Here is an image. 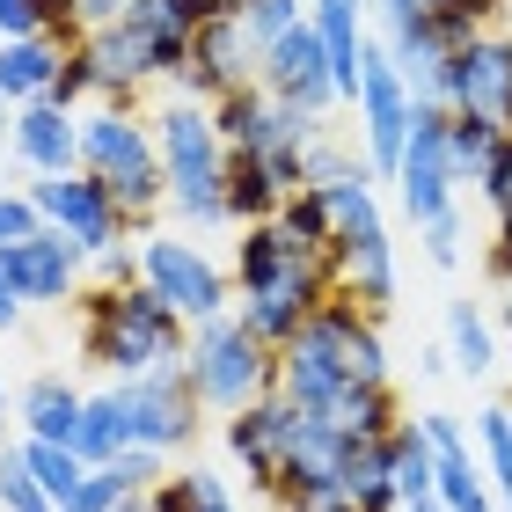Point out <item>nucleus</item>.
I'll return each mask as SVG.
<instances>
[{
    "instance_id": "f257e3e1",
    "label": "nucleus",
    "mask_w": 512,
    "mask_h": 512,
    "mask_svg": "<svg viewBox=\"0 0 512 512\" xmlns=\"http://www.w3.org/2000/svg\"><path fill=\"white\" fill-rule=\"evenodd\" d=\"M74 322H81V359L118 374V381H139L161 359L191 352V322L154 286H88L74 300Z\"/></svg>"
},
{
    "instance_id": "f03ea898",
    "label": "nucleus",
    "mask_w": 512,
    "mask_h": 512,
    "mask_svg": "<svg viewBox=\"0 0 512 512\" xmlns=\"http://www.w3.org/2000/svg\"><path fill=\"white\" fill-rule=\"evenodd\" d=\"M154 147H161V176H169V213L191 235H213L227 220V139L213 125V110L191 96H169L154 110Z\"/></svg>"
},
{
    "instance_id": "7ed1b4c3",
    "label": "nucleus",
    "mask_w": 512,
    "mask_h": 512,
    "mask_svg": "<svg viewBox=\"0 0 512 512\" xmlns=\"http://www.w3.org/2000/svg\"><path fill=\"white\" fill-rule=\"evenodd\" d=\"M81 169L118 198V213L132 235H154V220L169 213V176H161V147L154 125L139 110H81Z\"/></svg>"
},
{
    "instance_id": "20e7f679",
    "label": "nucleus",
    "mask_w": 512,
    "mask_h": 512,
    "mask_svg": "<svg viewBox=\"0 0 512 512\" xmlns=\"http://www.w3.org/2000/svg\"><path fill=\"white\" fill-rule=\"evenodd\" d=\"M191 381H198V403L235 417L249 403H264V395H278V352L264 337L249 330L242 315H213L191 330Z\"/></svg>"
},
{
    "instance_id": "39448f33",
    "label": "nucleus",
    "mask_w": 512,
    "mask_h": 512,
    "mask_svg": "<svg viewBox=\"0 0 512 512\" xmlns=\"http://www.w3.org/2000/svg\"><path fill=\"white\" fill-rule=\"evenodd\" d=\"M139 271H147V286L169 300V308L191 322H213V315H235V271H220L213 256L183 235H139Z\"/></svg>"
},
{
    "instance_id": "423d86ee",
    "label": "nucleus",
    "mask_w": 512,
    "mask_h": 512,
    "mask_svg": "<svg viewBox=\"0 0 512 512\" xmlns=\"http://www.w3.org/2000/svg\"><path fill=\"white\" fill-rule=\"evenodd\" d=\"M118 403H125V439L132 447H154V454H183L198 439V381H191V359H161L154 374L118 381Z\"/></svg>"
},
{
    "instance_id": "0eeeda50",
    "label": "nucleus",
    "mask_w": 512,
    "mask_h": 512,
    "mask_svg": "<svg viewBox=\"0 0 512 512\" xmlns=\"http://www.w3.org/2000/svg\"><path fill=\"white\" fill-rule=\"evenodd\" d=\"M410 81L395 74L388 44L366 37V59H359V125H366V169L395 176L403 169V147H410Z\"/></svg>"
},
{
    "instance_id": "6e6552de",
    "label": "nucleus",
    "mask_w": 512,
    "mask_h": 512,
    "mask_svg": "<svg viewBox=\"0 0 512 512\" xmlns=\"http://www.w3.org/2000/svg\"><path fill=\"white\" fill-rule=\"evenodd\" d=\"M410 103H417V96H410ZM447 125H454L447 103H417V110H410V147H403V169H395V191H403V213H410L417 227H432L439 213H454Z\"/></svg>"
},
{
    "instance_id": "1a4fd4ad",
    "label": "nucleus",
    "mask_w": 512,
    "mask_h": 512,
    "mask_svg": "<svg viewBox=\"0 0 512 512\" xmlns=\"http://www.w3.org/2000/svg\"><path fill=\"white\" fill-rule=\"evenodd\" d=\"M30 205L44 213V227H59L66 242H81L88 256H103V249H118L132 227H125V213H118V198L103 191L96 176H30Z\"/></svg>"
},
{
    "instance_id": "9d476101",
    "label": "nucleus",
    "mask_w": 512,
    "mask_h": 512,
    "mask_svg": "<svg viewBox=\"0 0 512 512\" xmlns=\"http://www.w3.org/2000/svg\"><path fill=\"white\" fill-rule=\"evenodd\" d=\"M256 88H264L271 103H286V110H308V118H330V110L344 103L337 96V74H330V52H322V37H315V22L286 30L264 59H256Z\"/></svg>"
},
{
    "instance_id": "9b49d317",
    "label": "nucleus",
    "mask_w": 512,
    "mask_h": 512,
    "mask_svg": "<svg viewBox=\"0 0 512 512\" xmlns=\"http://www.w3.org/2000/svg\"><path fill=\"white\" fill-rule=\"evenodd\" d=\"M256 59H264V52L249 44L242 8H220V15L191 37V66H183V81L169 88V96H191V103L213 110L220 96H235V88H249V81H256Z\"/></svg>"
},
{
    "instance_id": "f8f14e48",
    "label": "nucleus",
    "mask_w": 512,
    "mask_h": 512,
    "mask_svg": "<svg viewBox=\"0 0 512 512\" xmlns=\"http://www.w3.org/2000/svg\"><path fill=\"white\" fill-rule=\"evenodd\" d=\"M0 271H8V286L22 308H66V300H81V271H88V249L66 242L59 227H44V235L0 249Z\"/></svg>"
},
{
    "instance_id": "ddd939ff",
    "label": "nucleus",
    "mask_w": 512,
    "mask_h": 512,
    "mask_svg": "<svg viewBox=\"0 0 512 512\" xmlns=\"http://www.w3.org/2000/svg\"><path fill=\"white\" fill-rule=\"evenodd\" d=\"M439 103L454 110H476V118H498L505 125V103H512V37H491L483 30L476 44H461V52L439 66Z\"/></svg>"
},
{
    "instance_id": "4468645a",
    "label": "nucleus",
    "mask_w": 512,
    "mask_h": 512,
    "mask_svg": "<svg viewBox=\"0 0 512 512\" xmlns=\"http://www.w3.org/2000/svg\"><path fill=\"white\" fill-rule=\"evenodd\" d=\"M227 454L242 461V476L256 483V491H271L278 469H286V447H293V403L286 395H264V403H249L227 417Z\"/></svg>"
},
{
    "instance_id": "2eb2a0df",
    "label": "nucleus",
    "mask_w": 512,
    "mask_h": 512,
    "mask_svg": "<svg viewBox=\"0 0 512 512\" xmlns=\"http://www.w3.org/2000/svg\"><path fill=\"white\" fill-rule=\"evenodd\" d=\"M15 161L30 176H81V110L22 103L15 110Z\"/></svg>"
},
{
    "instance_id": "dca6fc26",
    "label": "nucleus",
    "mask_w": 512,
    "mask_h": 512,
    "mask_svg": "<svg viewBox=\"0 0 512 512\" xmlns=\"http://www.w3.org/2000/svg\"><path fill=\"white\" fill-rule=\"evenodd\" d=\"M81 410L88 395L66 381V374H37L30 388L15 395V417H22V439H52V447H74L81 432Z\"/></svg>"
},
{
    "instance_id": "f3484780",
    "label": "nucleus",
    "mask_w": 512,
    "mask_h": 512,
    "mask_svg": "<svg viewBox=\"0 0 512 512\" xmlns=\"http://www.w3.org/2000/svg\"><path fill=\"white\" fill-rule=\"evenodd\" d=\"M359 8L366 0H308V22L330 52V74H337V96L359 103V59H366V30H359Z\"/></svg>"
},
{
    "instance_id": "a211bd4d",
    "label": "nucleus",
    "mask_w": 512,
    "mask_h": 512,
    "mask_svg": "<svg viewBox=\"0 0 512 512\" xmlns=\"http://www.w3.org/2000/svg\"><path fill=\"white\" fill-rule=\"evenodd\" d=\"M59 66H66V44H52V37L0 44V103H8V110L44 103V96H52V81H59Z\"/></svg>"
},
{
    "instance_id": "6ab92c4d",
    "label": "nucleus",
    "mask_w": 512,
    "mask_h": 512,
    "mask_svg": "<svg viewBox=\"0 0 512 512\" xmlns=\"http://www.w3.org/2000/svg\"><path fill=\"white\" fill-rule=\"evenodd\" d=\"M388 476H395V498H403V505L439 491V454H432V439H425L417 417H403V425L388 432Z\"/></svg>"
},
{
    "instance_id": "aec40b11",
    "label": "nucleus",
    "mask_w": 512,
    "mask_h": 512,
    "mask_svg": "<svg viewBox=\"0 0 512 512\" xmlns=\"http://www.w3.org/2000/svg\"><path fill=\"white\" fill-rule=\"evenodd\" d=\"M498 154H505V125H498V118H476V110H461V118L447 125V161H454V183H483Z\"/></svg>"
},
{
    "instance_id": "412c9836",
    "label": "nucleus",
    "mask_w": 512,
    "mask_h": 512,
    "mask_svg": "<svg viewBox=\"0 0 512 512\" xmlns=\"http://www.w3.org/2000/svg\"><path fill=\"white\" fill-rule=\"evenodd\" d=\"M278 205H286V191L271 183V169L227 154V220L235 227H264V220H278Z\"/></svg>"
},
{
    "instance_id": "4be33fe9",
    "label": "nucleus",
    "mask_w": 512,
    "mask_h": 512,
    "mask_svg": "<svg viewBox=\"0 0 512 512\" xmlns=\"http://www.w3.org/2000/svg\"><path fill=\"white\" fill-rule=\"evenodd\" d=\"M125 447H132V439H125V403H118V388L88 395V410H81V432H74V454L88 461V469H103V461H118Z\"/></svg>"
},
{
    "instance_id": "5701e85b",
    "label": "nucleus",
    "mask_w": 512,
    "mask_h": 512,
    "mask_svg": "<svg viewBox=\"0 0 512 512\" xmlns=\"http://www.w3.org/2000/svg\"><path fill=\"white\" fill-rule=\"evenodd\" d=\"M15 454H22V469L44 483V498H52V505H74V498H81L88 461H81L74 447H52V439H15Z\"/></svg>"
},
{
    "instance_id": "b1692460",
    "label": "nucleus",
    "mask_w": 512,
    "mask_h": 512,
    "mask_svg": "<svg viewBox=\"0 0 512 512\" xmlns=\"http://www.w3.org/2000/svg\"><path fill=\"white\" fill-rule=\"evenodd\" d=\"M278 227L300 242V249H322V256H337V213H330V191H293L286 205H278Z\"/></svg>"
},
{
    "instance_id": "393cba45",
    "label": "nucleus",
    "mask_w": 512,
    "mask_h": 512,
    "mask_svg": "<svg viewBox=\"0 0 512 512\" xmlns=\"http://www.w3.org/2000/svg\"><path fill=\"white\" fill-rule=\"evenodd\" d=\"M447 344H454V366H461L469 381L498 366V344H491V330H483L476 300H454V308H447Z\"/></svg>"
},
{
    "instance_id": "a878e982",
    "label": "nucleus",
    "mask_w": 512,
    "mask_h": 512,
    "mask_svg": "<svg viewBox=\"0 0 512 512\" xmlns=\"http://www.w3.org/2000/svg\"><path fill=\"white\" fill-rule=\"evenodd\" d=\"M476 439H483V461H491L498 505L512 512V403H498V410H483V417H476Z\"/></svg>"
},
{
    "instance_id": "bb28decb",
    "label": "nucleus",
    "mask_w": 512,
    "mask_h": 512,
    "mask_svg": "<svg viewBox=\"0 0 512 512\" xmlns=\"http://www.w3.org/2000/svg\"><path fill=\"white\" fill-rule=\"evenodd\" d=\"M300 22H308V8H300V0H249V8H242V30H249L256 52H271L286 30H300Z\"/></svg>"
},
{
    "instance_id": "cd10ccee",
    "label": "nucleus",
    "mask_w": 512,
    "mask_h": 512,
    "mask_svg": "<svg viewBox=\"0 0 512 512\" xmlns=\"http://www.w3.org/2000/svg\"><path fill=\"white\" fill-rule=\"evenodd\" d=\"M0 512H59L52 498H44V483L22 469L15 447H0Z\"/></svg>"
},
{
    "instance_id": "c85d7f7f",
    "label": "nucleus",
    "mask_w": 512,
    "mask_h": 512,
    "mask_svg": "<svg viewBox=\"0 0 512 512\" xmlns=\"http://www.w3.org/2000/svg\"><path fill=\"white\" fill-rule=\"evenodd\" d=\"M88 96H96V59H88V52H66V66H59V81H52V96H44V103L81 110Z\"/></svg>"
},
{
    "instance_id": "c756f323",
    "label": "nucleus",
    "mask_w": 512,
    "mask_h": 512,
    "mask_svg": "<svg viewBox=\"0 0 512 512\" xmlns=\"http://www.w3.org/2000/svg\"><path fill=\"white\" fill-rule=\"evenodd\" d=\"M30 235H44V213L30 205V191H0V249H15Z\"/></svg>"
},
{
    "instance_id": "7c9ffc66",
    "label": "nucleus",
    "mask_w": 512,
    "mask_h": 512,
    "mask_svg": "<svg viewBox=\"0 0 512 512\" xmlns=\"http://www.w3.org/2000/svg\"><path fill=\"white\" fill-rule=\"evenodd\" d=\"M88 271H96L103 286H147V271H139V242H118V249L88 256Z\"/></svg>"
},
{
    "instance_id": "2f4dec72",
    "label": "nucleus",
    "mask_w": 512,
    "mask_h": 512,
    "mask_svg": "<svg viewBox=\"0 0 512 512\" xmlns=\"http://www.w3.org/2000/svg\"><path fill=\"white\" fill-rule=\"evenodd\" d=\"M417 235H425V256H432V264H461V213H439L432 227H417Z\"/></svg>"
},
{
    "instance_id": "473e14b6",
    "label": "nucleus",
    "mask_w": 512,
    "mask_h": 512,
    "mask_svg": "<svg viewBox=\"0 0 512 512\" xmlns=\"http://www.w3.org/2000/svg\"><path fill=\"white\" fill-rule=\"evenodd\" d=\"M44 37V0H0V44Z\"/></svg>"
},
{
    "instance_id": "72a5a7b5",
    "label": "nucleus",
    "mask_w": 512,
    "mask_h": 512,
    "mask_svg": "<svg viewBox=\"0 0 512 512\" xmlns=\"http://www.w3.org/2000/svg\"><path fill=\"white\" fill-rule=\"evenodd\" d=\"M417 425H425V439H432V454H469V439H461V425L447 410H425L417 417Z\"/></svg>"
},
{
    "instance_id": "f704fd0d",
    "label": "nucleus",
    "mask_w": 512,
    "mask_h": 512,
    "mask_svg": "<svg viewBox=\"0 0 512 512\" xmlns=\"http://www.w3.org/2000/svg\"><path fill=\"white\" fill-rule=\"evenodd\" d=\"M125 8H132V0H74V15H81V30H88V37L110 30V22H125Z\"/></svg>"
},
{
    "instance_id": "c9c22d12",
    "label": "nucleus",
    "mask_w": 512,
    "mask_h": 512,
    "mask_svg": "<svg viewBox=\"0 0 512 512\" xmlns=\"http://www.w3.org/2000/svg\"><path fill=\"white\" fill-rule=\"evenodd\" d=\"M483 198H491V205H498V213H505V205H512V132H505V154L491 161V176H483Z\"/></svg>"
},
{
    "instance_id": "e433bc0d",
    "label": "nucleus",
    "mask_w": 512,
    "mask_h": 512,
    "mask_svg": "<svg viewBox=\"0 0 512 512\" xmlns=\"http://www.w3.org/2000/svg\"><path fill=\"white\" fill-rule=\"evenodd\" d=\"M22 322V300H15V286H8V271H0V330H15Z\"/></svg>"
},
{
    "instance_id": "4c0bfd02",
    "label": "nucleus",
    "mask_w": 512,
    "mask_h": 512,
    "mask_svg": "<svg viewBox=\"0 0 512 512\" xmlns=\"http://www.w3.org/2000/svg\"><path fill=\"white\" fill-rule=\"evenodd\" d=\"M0 147H15V110L0 103Z\"/></svg>"
},
{
    "instance_id": "58836bf2",
    "label": "nucleus",
    "mask_w": 512,
    "mask_h": 512,
    "mask_svg": "<svg viewBox=\"0 0 512 512\" xmlns=\"http://www.w3.org/2000/svg\"><path fill=\"white\" fill-rule=\"evenodd\" d=\"M8 425L15 417H8V381H0V447H8Z\"/></svg>"
},
{
    "instance_id": "ea45409f",
    "label": "nucleus",
    "mask_w": 512,
    "mask_h": 512,
    "mask_svg": "<svg viewBox=\"0 0 512 512\" xmlns=\"http://www.w3.org/2000/svg\"><path fill=\"white\" fill-rule=\"evenodd\" d=\"M403 512H447V505H439V498H417V505H403Z\"/></svg>"
},
{
    "instance_id": "a19ab883",
    "label": "nucleus",
    "mask_w": 512,
    "mask_h": 512,
    "mask_svg": "<svg viewBox=\"0 0 512 512\" xmlns=\"http://www.w3.org/2000/svg\"><path fill=\"white\" fill-rule=\"evenodd\" d=\"M417 8H432V15H447V8H461V0H417Z\"/></svg>"
},
{
    "instance_id": "79ce46f5",
    "label": "nucleus",
    "mask_w": 512,
    "mask_h": 512,
    "mask_svg": "<svg viewBox=\"0 0 512 512\" xmlns=\"http://www.w3.org/2000/svg\"><path fill=\"white\" fill-rule=\"evenodd\" d=\"M205 512H242V505H235V498H213V505H205Z\"/></svg>"
},
{
    "instance_id": "37998d69",
    "label": "nucleus",
    "mask_w": 512,
    "mask_h": 512,
    "mask_svg": "<svg viewBox=\"0 0 512 512\" xmlns=\"http://www.w3.org/2000/svg\"><path fill=\"white\" fill-rule=\"evenodd\" d=\"M505 330H512V286H505Z\"/></svg>"
},
{
    "instance_id": "c03bdc74",
    "label": "nucleus",
    "mask_w": 512,
    "mask_h": 512,
    "mask_svg": "<svg viewBox=\"0 0 512 512\" xmlns=\"http://www.w3.org/2000/svg\"><path fill=\"white\" fill-rule=\"evenodd\" d=\"M220 8H249V0H220Z\"/></svg>"
},
{
    "instance_id": "a18cd8bd",
    "label": "nucleus",
    "mask_w": 512,
    "mask_h": 512,
    "mask_svg": "<svg viewBox=\"0 0 512 512\" xmlns=\"http://www.w3.org/2000/svg\"><path fill=\"white\" fill-rule=\"evenodd\" d=\"M0 191H8V183H0Z\"/></svg>"
}]
</instances>
